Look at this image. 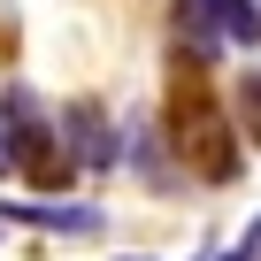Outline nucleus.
Masks as SVG:
<instances>
[{"label": "nucleus", "instance_id": "f257e3e1", "mask_svg": "<svg viewBox=\"0 0 261 261\" xmlns=\"http://www.w3.org/2000/svg\"><path fill=\"white\" fill-rule=\"evenodd\" d=\"M169 154L200 185H230L238 177V123L215 108V92L200 85V69H185L177 92H169Z\"/></svg>", "mask_w": 261, "mask_h": 261}, {"label": "nucleus", "instance_id": "f03ea898", "mask_svg": "<svg viewBox=\"0 0 261 261\" xmlns=\"http://www.w3.org/2000/svg\"><path fill=\"white\" fill-rule=\"evenodd\" d=\"M0 123H8V169L23 177V185H39V192H54V185H69V154H62V123H54V108L31 92V85H0Z\"/></svg>", "mask_w": 261, "mask_h": 261}, {"label": "nucleus", "instance_id": "7ed1b4c3", "mask_svg": "<svg viewBox=\"0 0 261 261\" xmlns=\"http://www.w3.org/2000/svg\"><path fill=\"white\" fill-rule=\"evenodd\" d=\"M54 123H62V154H69L77 169L108 177V169L123 162V123H115V115H108L100 100H69V108H62Z\"/></svg>", "mask_w": 261, "mask_h": 261}, {"label": "nucleus", "instance_id": "20e7f679", "mask_svg": "<svg viewBox=\"0 0 261 261\" xmlns=\"http://www.w3.org/2000/svg\"><path fill=\"white\" fill-rule=\"evenodd\" d=\"M123 162L139 169V185H154V192H177V185H185V169L169 162V139H162L146 115H130V123H123Z\"/></svg>", "mask_w": 261, "mask_h": 261}, {"label": "nucleus", "instance_id": "39448f33", "mask_svg": "<svg viewBox=\"0 0 261 261\" xmlns=\"http://www.w3.org/2000/svg\"><path fill=\"white\" fill-rule=\"evenodd\" d=\"M0 223H31V230L92 238V230H100V207H85V200H0Z\"/></svg>", "mask_w": 261, "mask_h": 261}, {"label": "nucleus", "instance_id": "423d86ee", "mask_svg": "<svg viewBox=\"0 0 261 261\" xmlns=\"http://www.w3.org/2000/svg\"><path fill=\"white\" fill-rule=\"evenodd\" d=\"M230 108H238V130L261 146V69H246V77H238V100H230Z\"/></svg>", "mask_w": 261, "mask_h": 261}, {"label": "nucleus", "instance_id": "0eeeda50", "mask_svg": "<svg viewBox=\"0 0 261 261\" xmlns=\"http://www.w3.org/2000/svg\"><path fill=\"white\" fill-rule=\"evenodd\" d=\"M223 261H261V215H253V230H246V238H238V246H230Z\"/></svg>", "mask_w": 261, "mask_h": 261}, {"label": "nucleus", "instance_id": "6e6552de", "mask_svg": "<svg viewBox=\"0 0 261 261\" xmlns=\"http://www.w3.org/2000/svg\"><path fill=\"white\" fill-rule=\"evenodd\" d=\"M0 177H8V123H0Z\"/></svg>", "mask_w": 261, "mask_h": 261}, {"label": "nucleus", "instance_id": "1a4fd4ad", "mask_svg": "<svg viewBox=\"0 0 261 261\" xmlns=\"http://www.w3.org/2000/svg\"><path fill=\"white\" fill-rule=\"evenodd\" d=\"M123 261H146V253H123Z\"/></svg>", "mask_w": 261, "mask_h": 261}]
</instances>
